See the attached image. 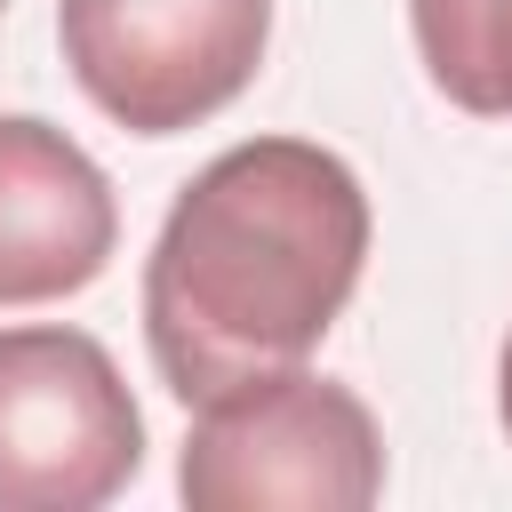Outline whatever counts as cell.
<instances>
[{"instance_id": "obj_2", "label": "cell", "mask_w": 512, "mask_h": 512, "mask_svg": "<svg viewBox=\"0 0 512 512\" xmlns=\"http://www.w3.org/2000/svg\"><path fill=\"white\" fill-rule=\"evenodd\" d=\"M176 496L192 512H368L384 496V432L352 384L272 368L200 400Z\"/></svg>"}, {"instance_id": "obj_8", "label": "cell", "mask_w": 512, "mask_h": 512, "mask_svg": "<svg viewBox=\"0 0 512 512\" xmlns=\"http://www.w3.org/2000/svg\"><path fill=\"white\" fill-rule=\"evenodd\" d=\"M0 8H8V0H0Z\"/></svg>"}, {"instance_id": "obj_7", "label": "cell", "mask_w": 512, "mask_h": 512, "mask_svg": "<svg viewBox=\"0 0 512 512\" xmlns=\"http://www.w3.org/2000/svg\"><path fill=\"white\" fill-rule=\"evenodd\" d=\"M496 408H504V432H512V336H504V360H496Z\"/></svg>"}, {"instance_id": "obj_3", "label": "cell", "mask_w": 512, "mask_h": 512, "mask_svg": "<svg viewBox=\"0 0 512 512\" xmlns=\"http://www.w3.org/2000/svg\"><path fill=\"white\" fill-rule=\"evenodd\" d=\"M272 0H56V48L80 96L128 136L216 120L264 64Z\"/></svg>"}, {"instance_id": "obj_5", "label": "cell", "mask_w": 512, "mask_h": 512, "mask_svg": "<svg viewBox=\"0 0 512 512\" xmlns=\"http://www.w3.org/2000/svg\"><path fill=\"white\" fill-rule=\"evenodd\" d=\"M120 248L112 176L48 120L0 112V304L80 296Z\"/></svg>"}, {"instance_id": "obj_4", "label": "cell", "mask_w": 512, "mask_h": 512, "mask_svg": "<svg viewBox=\"0 0 512 512\" xmlns=\"http://www.w3.org/2000/svg\"><path fill=\"white\" fill-rule=\"evenodd\" d=\"M144 464V416L88 328H0V512H96Z\"/></svg>"}, {"instance_id": "obj_1", "label": "cell", "mask_w": 512, "mask_h": 512, "mask_svg": "<svg viewBox=\"0 0 512 512\" xmlns=\"http://www.w3.org/2000/svg\"><path fill=\"white\" fill-rule=\"evenodd\" d=\"M368 264V192L312 136L216 152L144 256V344L176 400L304 368Z\"/></svg>"}, {"instance_id": "obj_6", "label": "cell", "mask_w": 512, "mask_h": 512, "mask_svg": "<svg viewBox=\"0 0 512 512\" xmlns=\"http://www.w3.org/2000/svg\"><path fill=\"white\" fill-rule=\"evenodd\" d=\"M408 32L456 112L512 120V0H408Z\"/></svg>"}]
</instances>
